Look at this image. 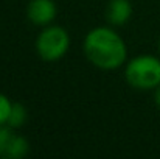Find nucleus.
I'll list each match as a JSON object with an SVG mask.
<instances>
[{"label":"nucleus","instance_id":"nucleus-4","mask_svg":"<svg viewBox=\"0 0 160 159\" xmlns=\"http://www.w3.org/2000/svg\"><path fill=\"white\" fill-rule=\"evenodd\" d=\"M58 8L53 0H30L27 5V17L36 27H47L56 19Z\"/></svg>","mask_w":160,"mask_h":159},{"label":"nucleus","instance_id":"nucleus-11","mask_svg":"<svg viewBox=\"0 0 160 159\" xmlns=\"http://www.w3.org/2000/svg\"><path fill=\"white\" fill-rule=\"evenodd\" d=\"M159 52H160V41H159Z\"/></svg>","mask_w":160,"mask_h":159},{"label":"nucleus","instance_id":"nucleus-2","mask_svg":"<svg viewBox=\"0 0 160 159\" xmlns=\"http://www.w3.org/2000/svg\"><path fill=\"white\" fill-rule=\"evenodd\" d=\"M124 78L128 84L138 91H152L160 86V58L154 55H138L126 62Z\"/></svg>","mask_w":160,"mask_h":159},{"label":"nucleus","instance_id":"nucleus-10","mask_svg":"<svg viewBox=\"0 0 160 159\" xmlns=\"http://www.w3.org/2000/svg\"><path fill=\"white\" fill-rule=\"evenodd\" d=\"M154 103H156V106L160 109V86H157V87L154 89Z\"/></svg>","mask_w":160,"mask_h":159},{"label":"nucleus","instance_id":"nucleus-9","mask_svg":"<svg viewBox=\"0 0 160 159\" xmlns=\"http://www.w3.org/2000/svg\"><path fill=\"white\" fill-rule=\"evenodd\" d=\"M14 134L11 133V126L8 125H0V156L5 158V153H6V148L9 145V140Z\"/></svg>","mask_w":160,"mask_h":159},{"label":"nucleus","instance_id":"nucleus-7","mask_svg":"<svg viewBox=\"0 0 160 159\" xmlns=\"http://www.w3.org/2000/svg\"><path fill=\"white\" fill-rule=\"evenodd\" d=\"M27 117H28V112H27L25 106L22 103H12V108H11V112H9L6 125L11 126V128H20V126L25 125Z\"/></svg>","mask_w":160,"mask_h":159},{"label":"nucleus","instance_id":"nucleus-8","mask_svg":"<svg viewBox=\"0 0 160 159\" xmlns=\"http://www.w3.org/2000/svg\"><path fill=\"white\" fill-rule=\"evenodd\" d=\"M12 108V102L0 92V125H6L8 123V117Z\"/></svg>","mask_w":160,"mask_h":159},{"label":"nucleus","instance_id":"nucleus-3","mask_svg":"<svg viewBox=\"0 0 160 159\" xmlns=\"http://www.w3.org/2000/svg\"><path fill=\"white\" fill-rule=\"evenodd\" d=\"M36 53L45 62H56L70 49V36L59 25H47L36 38Z\"/></svg>","mask_w":160,"mask_h":159},{"label":"nucleus","instance_id":"nucleus-5","mask_svg":"<svg viewBox=\"0 0 160 159\" xmlns=\"http://www.w3.org/2000/svg\"><path fill=\"white\" fill-rule=\"evenodd\" d=\"M132 16V5L129 0H110L106 8V17L110 25L121 27Z\"/></svg>","mask_w":160,"mask_h":159},{"label":"nucleus","instance_id":"nucleus-1","mask_svg":"<svg viewBox=\"0 0 160 159\" xmlns=\"http://www.w3.org/2000/svg\"><path fill=\"white\" fill-rule=\"evenodd\" d=\"M82 50L89 62L101 70L120 69L128 61L126 42L110 27L92 28L84 38Z\"/></svg>","mask_w":160,"mask_h":159},{"label":"nucleus","instance_id":"nucleus-6","mask_svg":"<svg viewBox=\"0 0 160 159\" xmlns=\"http://www.w3.org/2000/svg\"><path fill=\"white\" fill-rule=\"evenodd\" d=\"M30 151V144L25 137L22 136H12L9 140V145L6 148L5 158L9 159H22L25 158Z\"/></svg>","mask_w":160,"mask_h":159}]
</instances>
